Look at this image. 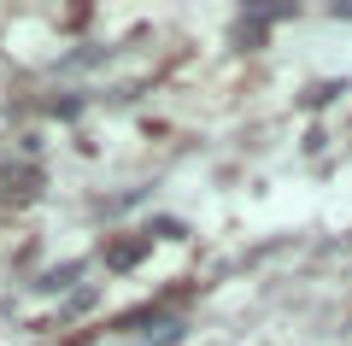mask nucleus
Here are the masks:
<instances>
[{"label": "nucleus", "instance_id": "1", "mask_svg": "<svg viewBox=\"0 0 352 346\" xmlns=\"http://www.w3.org/2000/svg\"><path fill=\"white\" fill-rule=\"evenodd\" d=\"M147 241H153V235H147ZM147 241H124V247H112V252H106V264H112V270H129V264L147 252Z\"/></svg>", "mask_w": 352, "mask_h": 346}]
</instances>
